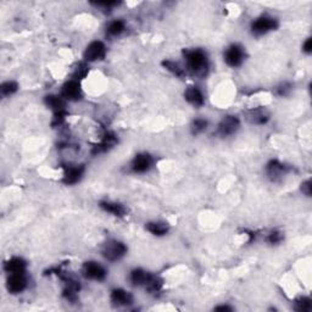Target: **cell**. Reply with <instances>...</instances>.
<instances>
[{
    "label": "cell",
    "mask_w": 312,
    "mask_h": 312,
    "mask_svg": "<svg viewBox=\"0 0 312 312\" xmlns=\"http://www.w3.org/2000/svg\"><path fill=\"white\" fill-rule=\"evenodd\" d=\"M186 67L193 76L205 78L210 70V62L206 51L202 49H186L183 51Z\"/></svg>",
    "instance_id": "cell-1"
},
{
    "label": "cell",
    "mask_w": 312,
    "mask_h": 312,
    "mask_svg": "<svg viewBox=\"0 0 312 312\" xmlns=\"http://www.w3.org/2000/svg\"><path fill=\"white\" fill-rule=\"evenodd\" d=\"M278 28V21L274 17L268 16V15H262V16L257 17L251 22L250 31L254 36L260 37V36H265L267 33L275 31Z\"/></svg>",
    "instance_id": "cell-2"
},
{
    "label": "cell",
    "mask_w": 312,
    "mask_h": 312,
    "mask_svg": "<svg viewBox=\"0 0 312 312\" xmlns=\"http://www.w3.org/2000/svg\"><path fill=\"white\" fill-rule=\"evenodd\" d=\"M127 254V247L122 241L116 240V239H110L104 244L101 249V255L108 260V261L115 262L119 261Z\"/></svg>",
    "instance_id": "cell-3"
},
{
    "label": "cell",
    "mask_w": 312,
    "mask_h": 312,
    "mask_svg": "<svg viewBox=\"0 0 312 312\" xmlns=\"http://www.w3.org/2000/svg\"><path fill=\"white\" fill-rule=\"evenodd\" d=\"M223 57H225V62L229 67L237 68L239 66L243 65V62L245 61V57H247L245 48L238 43L231 44L225 50Z\"/></svg>",
    "instance_id": "cell-4"
},
{
    "label": "cell",
    "mask_w": 312,
    "mask_h": 312,
    "mask_svg": "<svg viewBox=\"0 0 312 312\" xmlns=\"http://www.w3.org/2000/svg\"><path fill=\"white\" fill-rule=\"evenodd\" d=\"M240 127V120L238 119L234 115H227L220 121L219 126H217V135L222 138L231 137V135L235 134Z\"/></svg>",
    "instance_id": "cell-5"
},
{
    "label": "cell",
    "mask_w": 312,
    "mask_h": 312,
    "mask_svg": "<svg viewBox=\"0 0 312 312\" xmlns=\"http://www.w3.org/2000/svg\"><path fill=\"white\" fill-rule=\"evenodd\" d=\"M82 273L87 280L90 281H96V282H102L107 278L108 271L107 268L102 265H100L99 262L95 261H87L83 263L82 266Z\"/></svg>",
    "instance_id": "cell-6"
},
{
    "label": "cell",
    "mask_w": 312,
    "mask_h": 312,
    "mask_svg": "<svg viewBox=\"0 0 312 312\" xmlns=\"http://www.w3.org/2000/svg\"><path fill=\"white\" fill-rule=\"evenodd\" d=\"M154 165H155V159L150 154L141 153L134 156L129 167L133 174H147L154 167Z\"/></svg>",
    "instance_id": "cell-7"
},
{
    "label": "cell",
    "mask_w": 312,
    "mask_h": 312,
    "mask_svg": "<svg viewBox=\"0 0 312 312\" xmlns=\"http://www.w3.org/2000/svg\"><path fill=\"white\" fill-rule=\"evenodd\" d=\"M107 56V47L102 42L95 41L87 45L86 50H84L83 57L88 62H95L100 61Z\"/></svg>",
    "instance_id": "cell-8"
},
{
    "label": "cell",
    "mask_w": 312,
    "mask_h": 312,
    "mask_svg": "<svg viewBox=\"0 0 312 312\" xmlns=\"http://www.w3.org/2000/svg\"><path fill=\"white\" fill-rule=\"evenodd\" d=\"M60 95L62 96L66 101H78V100L82 99L83 96V93H82V88L80 81L71 80L68 82H66L61 88V94Z\"/></svg>",
    "instance_id": "cell-9"
},
{
    "label": "cell",
    "mask_w": 312,
    "mask_h": 312,
    "mask_svg": "<svg viewBox=\"0 0 312 312\" xmlns=\"http://www.w3.org/2000/svg\"><path fill=\"white\" fill-rule=\"evenodd\" d=\"M110 301L115 307H128L133 304V295L122 288H115L110 293Z\"/></svg>",
    "instance_id": "cell-10"
},
{
    "label": "cell",
    "mask_w": 312,
    "mask_h": 312,
    "mask_svg": "<svg viewBox=\"0 0 312 312\" xmlns=\"http://www.w3.org/2000/svg\"><path fill=\"white\" fill-rule=\"evenodd\" d=\"M27 286H28V280H27L26 272H23V273L9 274L7 281V288L9 293L20 294L22 293L23 290H26Z\"/></svg>",
    "instance_id": "cell-11"
},
{
    "label": "cell",
    "mask_w": 312,
    "mask_h": 312,
    "mask_svg": "<svg viewBox=\"0 0 312 312\" xmlns=\"http://www.w3.org/2000/svg\"><path fill=\"white\" fill-rule=\"evenodd\" d=\"M289 172V167L278 160H271L266 165V175L272 182H280Z\"/></svg>",
    "instance_id": "cell-12"
},
{
    "label": "cell",
    "mask_w": 312,
    "mask_h": 312,
    "mask_svg": "<svg viewBox=\"0 0 312 312\" xmlns=\"http://www.w3.org/2000/svg\"><path fill=\"white\" fill-rule=\"evenodd\" d=\"M84 168L83 165H68L66 166L65 169H63V177L62 182L67 186H71V184L78 183L83 177Z\"/></svg>",
    "instance_id": "cell-13"
},
{
    "label": "cell",
    "mask_w": 312,
    "mask_h": 312,
    "mask_svg": "<svg viewBox=\"0 0 312 312\" xmlns=\"http://www.w3.org/2000/svg\"><path fill=\"white\" fill-rule=\"evenodd\" d=\"M153 273L145 271L143 268H134L132 269L131 273H129V282L132 283V286L134 287H141V288H147L148 284L151 278H153Z\"/></svg>",
    "instance_id": "cell-14"
},
{
    "label": "cell",
    "mask_w": 312,
    "mask_h": 312,
    "mask_svg": "<svg viewBox=\"0 0 312 312\" xmlns=\"http://www.w3.org/2000/svg\"><path fill=\"white\" fill-rule=\"evenodd\" d=\"M116 144H117L116 134H114L113 132H107L104 134V137L101 138V141H100L98 144L94 145L92 153L94 155L107 153V151L110 150L111 148H114Z\"/></svg>",
    "instance_id": "cell-15"
},
{
    "label": "cell",
    "mask_w": 312,
    "mask_h": 312,
    "mask_svg": "<svg viewBox=\"0 0 312 312\" xmlns=\"http://www.w3.org/2000/svg\"><path fill=\"white\" fill-rule=\"evenodd\" d=\"M184 99L195 108H200L205 104L204 94L195 86H190L187 88L186 92H184Z\"/></svg>",
    "instance_id": "cell-16"
},
{
    "label": "cell",
    "mask_w": 312,
    "mask_h": 312,
    "mask_svg": "<svg viewBox=\"0 0 312 312\" xmlns=\"http://www.w3.org/2000/svg\"><path fill=\"white\" fill-rule=\"evenodd\" d=\"M99 207L104 210L105 213L111 214L116 217H125L127 215V209L122 204L116 201H109V200H102L99 202Z\"/></svg>",
    "instance_id": "cell-17"
},
{
    "label": "cell",
    "mask_w": 312,
    "mask_h": 312,
    "mask_svg": "<svg viewBox=\"0 0 312 312\" xmlns=\"http://www.w3.org/2000/svg\"><path fill=\"white\" fill-rule=\"evenodd\" d=\"M4 269L9 274L23 273L27 269V262L22 257H11L4 263Z\"/></svg>",
    "instance_id": "cell-18"
},
{
    "label": "cell",
    "mask_w": 312,
    "mask_h": 312,
    "mask_svg": "<svg viewBox=\"0 0 312 312\" xmlns=\"http://www.w3.org/2000/svg\"><path fill=\"white\" fill-rule=\"evenodd\" d=\"M247 120L253 125H265L268 122L269 115L263 109H253L247 114Z\"/></svg>",
    "instance_id": "cell-19"
},
{
    "label": "cell",
    "mask_w": 312,
    "mask_h": 312,
    "mask_svg": "<svg viewBox=\"0 0 312 312\" xmlns=\"http://www.w3.org/2000/svg\"><path fill=\"white\" fill-rule=\"evenodd\" d=\"M145 229L155 237H163L168 233L169 227L167 223L162 222V221H153V222H148L145 225Z\"/></svg>",
    "instance_id": "cell-20"
},
{
    "label": "cell",
    "mask_w": 312,
    "mask_h": 312,
    "mask_svg": "<svg viewBox=\"0 0 312 312\" xmlns=\"http://www.w3.org/2000/svg\"><path fill=\"white\" fill-rule=\"evenodd\" d=\"M44 102L54 113L66 110V100L63 99L61 95H53V94H51V95H47L44 98Z\"/></svg>",
    "instance_id": "cell-21"
},
{
    "label": "cell",
    "mask_w": 312,
    "mask_h": 312,
    "mask_svg": "<svg viewBox=\"0 0 312 312\" xmlns=\"http://www.w3.org/2000/svg\"><path fill=\"white\" fill-rule=\"evenodd\" d=\"M162 66L165 67L169 74H172L178 78H184L187 76V71L184 70L178 62L172 61V60H163Z\"/></svg>",
    "instance_id": "cell-22"
},
{
    "label": "cell",
    "mask_w": 312,
    "mask_h": 312,
    "mask_svg": "<svg viewBox=\"0 0 312 312\" xmlns=\"http://www.w3.org/2000/svg\"><path fill=\"white\" fill-rule=\"evenodd\" d=\"M126 31V23L122 20H114L109 22L107 27V33L110 37H117Z\"/></svg>",
    "instance_id": "cell-23"
},
{
    "label": "cell",
    "mask_w": 312,
    "mask_h": 312,
    "mask_svg": "<svg viewBox=\"0 0 312 312\" xmlns=\"http://www.w3.org/2000/svg\"><path fill=\"white\" fill-rule=\"evenodd\" d=\"M294 310L298 312H310L312 310V301L310 298L301 296L294 302Z\"/></svg>",
    "instance_id": "cell-24"
},
{
    "label": "cell",
    "mask_w": 312,
    "mask_h": 312,
    "mask_svg": "<svg viewBox=\"0 0 312 312\" xmlns=\"http://www.w3.org/2000/svg\"><path fill=\"white\" fill-rule=\"evenodd\" d=\"M19 90V84L15 81H7L0 86V93L3 96H11Z\"/></svg>",
    "instance_id": "cell-25"
},
{
    "label": "cell",
    "mask_w": 312,
    "mask_h": 312,
    "mask_svg": "<svg viewBox=\"0 0 312 312\" xmlns=\"http://www.w3.org/2000/svg\"><path fill=\"white\" fill-rule=\"evenodd\" d=\"M207 126H209V122L207 120L205 119H195L192 122V126H190V129H192V133L194 135H198V134H201L202 132H205L206 129H207Z\"/></svg>",
    "instance_id": "cell-26"
},
{
    "label": "cell",
    "mask_w": 312,
    "mask_h": 312,
    "mask_svg": "<svg viewBox=\"0 0 312 312\" xmlns=\"http://www.w3.org/2000/svg\"><path fill=\"white\" fill-rule=\"evenodd\" d=\"M283 240H284L283 232L278 231V229H273V231H271L267 234V237H266V241H267L269 245H278V244H281Z\"/></svg>",
    "instance_id": "cell-27"
},
{
    "label": "cell",
    "mask_w": 312,
    "mask_h": 312,
    "mask_svg": "<svg viewBox=\"0 0 312 312\" xmlns=\"http://www.w3.org/2000/svg\"><path fill=\"white\" fill-rule=\"evenodd\" d=\"M293 90V84L288 83V82H284V83H281L280 86L275 88V94L278 96H288Z\"/></svg>",
    "instance_id": "cell-28"
},
{
    "label": "cell",
    "mask_w": 312,
    "mask_h": 312,
    "mask_svg": "<svg viewBox=\"0 0 312 312\" xmlns=\"http://www.w3.org/2000/svg\"><path fill=\"white\" fill-rule=\"evenodd\" d=\"M66 116H67V113H66V110L59 111V113H54L53 121H51V126H53V127L61 126L62 123L65 122Z\"/></svg>",
    "instance_id": "cell-29"
},
{
    "label": "cell",
    "mask_w": 312,
    "mask_h": 312,
    "mask_svg": "<svg viewBox=\"0 0 312 312\" xmlns=\"http://www.w3.org/2000/svg\"><path fill=\"white\" fill-rule=\"evenodd\" d=\"M88 74V67L87 65H84V63H81L80 66H78L77 68H76L75 74H74V80L78 81L82 80V78H84Z\"/></svg>",
    "instance_id": "cell-30"
},
{
    "label": "cell",
    "mask_w": 312,
    "mask_h": 312,
    "mask_svg": "<svg viewBox=\"0 0 312 312\" xmlns=\"http://www.w3.org/2000/svg\"><path fill=\"white\" fill-rule=\"evenodd\" d=\"M300 189H301L302 194H305L306 196H311L312 194V186H311V181L307 180L305 182H302L301 187H300Z\"/></svg>",
    "instance_id": "cell-31"
},
{
    "label": "cell",
    "mask_w": 312,
    "mask_h": 312,
    "mask_svg": "<svg viewBox=\"0 0 312 312\" xmlns=\"http://www.w3.org/2000/svg\"><path fill=\"white\" fill-rule=\"evenodd\" d=\"M95 7H99V8H113V7H116V5H119V3L117 2H98V3H93Z\"/></svg>",
    "instance_id": "cell-32"
},
{
    "label": "cell",
    "mask_w": 312,
    "mask_h": 312,
    "mask_svg": "<svg viewBox=\"0 0 312 312\" xmlns=\"http://www.w3.org/2000/svg\"><path fill=\"white\" fill-rule=\"evenodd\" d=\"M302 51L306 54H311L312 53V41L311 38H307L305 41V43L302 44Z\"/></svg>",
    "instance_id": "cell-33"
},
{
    "label": "cell",
    "mask_w": 312,
    "mask_h": 312,
    "mask_svg": "<svg viewBox=\"0 0 312 312\" xmlns=\"http://www.w3.org/2000/svg\"><path fill=\"white\" fill-rule=\"evenodd\" d=\"M215 310H216V311H233L234 308H233L232 306H228V305H220V306H216V307H215Z\"/></svg>",
    "instance_id": "cell-34"
}]
</instances>
